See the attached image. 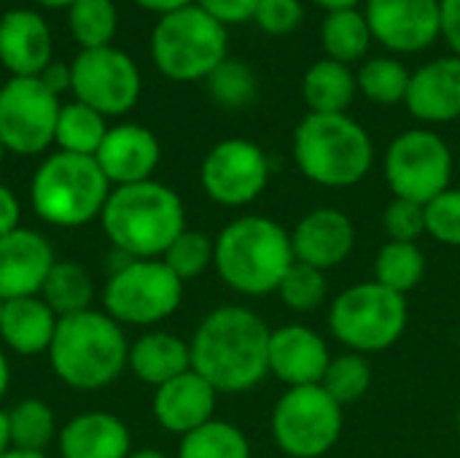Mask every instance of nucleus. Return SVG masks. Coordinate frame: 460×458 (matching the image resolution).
Instances as JSON below:
<instances>
[{
	"label": "nucleus",
	"instance_id": "nucleus-38",
	"mask_svg": "<svg viewBox=\"0 0 460 458\" xmlns=\"http://www.w3.org/2000/svg\"><path fill=\"white\" fill-rule=\"evenodd\" d=\"M278 294L283 300L286 308L296 310V313H310L318 310L326 297H329V283H326V273L302 262H294L288 267V273L283 275Z\"/></svg>",
	"mask_w": 460,
	"mask_h": 458
},
{
	"label": "nucleus",
	"instance_id": "nucleus-56",
	"mask_svg": "<svg viewBox=\"0 0 460 458\" xmlns=\"http://www.w3.org/2000/svg\"><path fill=\"white\" fill-rule=\"evenodd\" d=\"M458 343H460V329H458Z\"/></svg>",
	"mask_w": 460,
	"mask_h": 458
},
{
	"label": "nucleus",
	"instance_id": "nucleus-25",
	"mask_svg": "<svg viewBox=\"0 0 460 458\" xmlns=\"http://www.w3.org/2000/svg\"><path fill=\"white\" fill-rule=\"evenodd\" d=\"M127 370L137 381L159 389L167 381H172V378H178V375L191 370V348L178 335L154 329V332L140 335L129 346Z\"/></svg>",
	"mask_w": 460,
	"mask_h": 458
},
{
	"label": "nucleus",
	"instance_id": "nucleus-21",
	"mask_svg": "<svg viewBox=\"0 0 460 458\" xmlns=\"http://www.w3.org/2000/svg\"><path fill=\"white\" fill-rule=\"evenodd\" d=\"M404 105L426 124L460 119V57H437L420 65L410 78Z\"/></svg>",
	"mask_w": 460,
	"mask_h": 458
},
{
	"label": "nucleus",
	"instance_id": "nucleus-20",
	"mask_svg": "<svg viewBox=\"0 0 460 458\" xmlns=\"http://www.w3.org/2000/svg\"><path fill=\"white\" fill-rule=\"evenodd\" d=\"M49 22L32 8H8L0 16V65L16 78H35L51 65Z\"/></svg>",
	"mask_w": 460,
	"mask_h": 458
},
{
	"label": "nucleus",
	"instance_id": "nucleus-24",
	"mask_svg": "<svg viewBox=\"0 0 460 458\" xmlns=\"http://www.w3.org/2000/svg\"><path fill=\"white\" fill-rule=\"evenodd\" d=\"M57 324V313L40 300V294L5 300L0 316V343L16 356H40L49 354Z\"/></svg>",
	"mask_w": 460,
	"mask_h": 458
},
{
	"label": "nucleus",
	"instance_id": "nucleus-42",
	"mask_svg": "<svg viewBox=\"0 0 460 458\" xmlns=\"http://www.w3.org/2000/svg\"><path fill=\"white\" fill-rule=\"evenodd\" d=\"M202 11H208L213 19H218L224 27L251 22L256 13L259 0H194Z\"/></svg>",
	"mask_w": 460,
	"mask_h": 458
},
{
	"label": "nucleus",
	"instance_id": "nucleus-33",
	"mask_svg": "<svg viewBox=\"0 0 460 458\" xmlns=\"http://www.w3.org/2000/svg\"><path fill=\"white\" fill-rule=\"evenodd\" d=\"M178 458H251V443L234 424L213 418L181 437Z\"/></svg>",
	"mask_w": 460,
	"mask_h": 458
},
{
	"label": "nucleus",
	"instance_id": "nucleus-45",
	"mask_svg": "<svg viewBox=\"0 0 460 458\" xmlns=\"http://www.w3.org/2000/svg\"><path fill=\"white\" fill-rule=\"evenodd\" d=\"M46 89H51L57 97H62V92H70V65H59V62H51L40 76H38Z\"/></svg>",
	"mask_w": 460,
	"mask_h": 458
},
{
	"label": "nucleus",
	"instance_id": "nucleus-37",
	"mask_svg": "<svg viewBox=\"0 0 460 458\" xmlns=\"http://www.w3.org/2000/svg\"><path fill=\"white\" fill-rule=\"evenodd\" d=\"M213 259H216V240L199 229H183L172 246L164 251L162 262L186 283L191 278H199L205 270L213 267Z\"/></svg>",
	"mask_w": 460,
	"mask_h": 458
},
{
	"label": "nucleus",
	"instance_id": "nucleus-3",
	"mask_svg": "<svg viewBox=\"0 0 460 458\" xmlns=\"http://www.w3.org/2000/svg\"><path fill=\"white\" fill-rule=\"evenodd\" d=\"M291 232L267 216H243L229 221L216 238L213 267L237 294H278V286L294 265Z\"/></svg>",
	"mask_w": 460,
	"mask_h": 458
},
{
	"label": "nucleus",
	"instance_id": "nucleus-31",
	"mask_svg": "<svg viewBox=\"0 0 460 458\" xmlns=\"http://www.w3.org/2000/svg\"><path fill=\"white\" fill-rule=\"evenodd\" d=\"M67 30L81 49L113 46L119 11L113 0H73L67 5Z\"/></svg>",
	"mask_w": 460,
	"mask_h": 458
},
{
	"label": "nucleus",
	"instance_id": "nucleus-9",
	"mask_svg": "<svg viewBox=\"0 0 460 458\" xmlns=\"http://www.w3.org/2000/svg\"><path fill=\"white\" fill-rule=\"evenodd\" d=\"M183 302V281L162 259H129L105 283V313L121 327H154Z\"/></svg>",
	"mask_w": 460,
	"mask_h": 458
},
{
	"label": "nucleus",
	"instance_id": "nucleus-8",
	"mask_svg": "<svg viewBox=\"0 0 460 458\" xmlns=\"http://www.w3.org/2000/svg\"><path fill=\"white\" fill-rule=\"evenodd\" d=\"M407 297L385 289L377 281H364L332 302V335L353 354H383L396 346L407 329Z\"/></svg>",
	"mask_w": 460,
	"mask_h": 458
},
{
	"label": "nucleus",
	"instance_id": "nucleus-19",
	"mask_svg": "<svg viewBox=\"0 0 460 458\" xmlns=\"http://www.w3.org/2000/svg\"><path fill=\"white\" fill-rule=\"evenodd\" d=\"M94 159L111 186H129L154 175L162 159V146L148 127L127 121L108 127Z\"/></svg>",
	"mask_w": 460,
	"mask_h": 458
},
{
	"label": "nucleus",
	"instance_id": "nucleus-17",
	"mask_svg": "<svg viewBox=\"0 0 460 458\" xmlns=\"http://www.w3.org/2000/svg\"><path fill=\"white\" fill-rule=\"evenodd\" d=\"M294 259L318 270H334L356 248V227L337 208H315L305 213L291 232Z\"/></svg>",
	"mask_w": 460,
	"mask_h": 458
},
{
	"label": "nucleus",
	"instance_id": "nucleus-27",
	"mask_svg": "<svg viewBox=\"0 0 460 458\" xmlns=\"http://www.w3.org/2000/svg\"><path fill=\"white\" fill-rule=\"evenodd\" d=\"M372 30L358 8H340L329 11L321 22V46L323 54L334 62L353 65L369 54L372 46Z\"/></svg>",
	"mask_w": 460,
	"mask_h": 458
},
{
	"label": "nucleus",
	"instance_id": "nucleus-5",
	"mask_svg": "<svg viewBox=\"0 0 460 458\" xmlns=\"http://www.w3.org/2000/svg\"><path fill=\"white\" fill-rule=\"evenodd\" d=\"M294 162L307 181L348 189L369 175L375 146L348 113H307L294 130Z\"/></svg>",
	"mask_w": 460,
	"mask_h": 458
},
{
	"label": "nucleus",
	"instance_id": "nucleus-2",
	"mask_svg": "<svg viewBox=\"0 0 460 458\" xmlns=\"http://www.w3.org/2000/svg\"><path fill=\"white\" fill-rule=\"evenodd\" d=\"M102 232L129 259H162L186 229V208L175 189L148 178L113 186L100 216Z\"/></svg>",
	"mask_w": 460,
	"mask_h": 458
},
{
	"label": "nucleus",
	"instance_id": "nucleus-55",
	"mask_svg": "<svg viewBox=\"0 0 460 458\" xmlns=\"http://www.w3.org/2000/svg\"><path fill=\"white\" fill-rule=\"evenodd\" d=\"M458 435H460V408H458Z\"/></svg>",
	"mask_w": 460,
	"mask_h": 458
},
{
	"label": "nucleus",
	"instance_id": "nucleus-6",
	"mask_svg": "<svg viewBox=\"0 0 460 458\" xmlns=\"http://www.w3.org/2000/svg\"><path fill=\"white\" fill-rule=\"evenodd\" d=\"M111 189L113 186L94 157L57 151L35 167L30 202L40 221L75 229L102 216Z\"/></svg>",
	"mask_w": 460,
	"mask_h": 458
},
{
	"label": "nucleus",
	"instance_id": "nucleus-26",
	"mask_svg": "<svg viewBox=\"0 0 460 458\" xmlns=\"http://www.w3.org/2000/svg\"><path fill=\"white\" fill-rule=\"evenodd\" d=\"M358 94V81L350 65L329 57L313 62L302 76V97L310 113H348Z\"/></svg>",
	"mask_w": 460,
	"mask_h": 458
},
{
	"label": "nucleus",
	"instance_id": "nucleus-4",
	"mask_svg": "<svg viewBox=\"0 0 460 458\" xmlns=\"http://www.w3.org/2000/svg\"><path fill=\"white\" fill-rule=\"evenodd\" d=\"M129 359V343L124 327L113 321L105 310H84L59 319L49 364L54 375L78 391H97L111 386Z\"/></svg>",
	"mask_w": 460,
	"mask_h": 458
},
{
	"label": "nucleus",
	"instance_id": "nucleus-1",
	"mask_svg": "<svg viewBox=\"0 0 460 458\" xmlns=\"http://www.w3.org/2000/svg\"><path fill=\"white\" fill-rule=\"evenodd\" d=\"M270 335L251 308L221 305L199 321L189 343L191 370L218 394H245L270 375Z\"/></svg>",
	"mask_w": 460,
	"mask_h": 458
},
{
	"label": "nucleus",
	"instance_id": "nucleus-50",
	"mask_svg": "<svg viewBox=\"0 0 460 458\" xmlns=\"http://www.w3.org/2000/svg\"><path fill=\"white\" fill-rule=\"evenodd\" d=\"M0 458H49L46 454H35V451H19V448H11L5 451Z\"/></svg>",
	"mask_w": 460,
	"mask_h": 458
},
{
	"label": "nucleus",
	"instance_id": "nucleus-15",
	"mask_svg": "<svg viewBox=\"0 0 460 458\" xmlns=\"http://www.w3.org/2000/svg\"><path fill=\"white\" fill-rule=\"evenodd\" d=\"M372 38L394 54H418L442 35V0H367Z\"/></svg>",
	"mask_w": 460,
	"mask_h": 458
},
{
	"label": "nucleus",
	"instance_id": "nucleus-28",
	"mask_svg": "<svg viewBox=\"0 0 460 458\" xmlns=\"http://www.w3.org/2000/svg\"><path fill=\"white\" fill-rule=\"evenodd\" d=\"M92 297H94L92 275L78 262H67V259L54 262L40 289V300L57 313V319H67L89 310Z\"/></svg>",
	"mask_w": 460,
	"mask_h": 458
},
{
	"label": "nucleus",
	"instance_id": "nucleus-52",
	"mask_svg": "<svg viewBox=\"0 0 460 458\" xmlns=\"http://www.w3.org/2000/svg\"><path fill=\"white\" fill-rule=\"evenodd\" d=\"M38 5H43V8H67L73 0H35Z\"/></svg>",
	"mask_w": 460,
	"mask_h": 458
},
{
	"label": "nucleus",
	"instance_id": "nucleus-54",
	"mask_svg": "<svg viewBox=\"0 0 460 458\" xmlns=\"http://www.w3.org/2000/svg\"><path fill=\"white\" fill-rule=\"evenodd\" d=\"M3 305H5V300L0 297V316H3Z\"/></svg>",
	"mask_w": 460,
	"mask_h": 458
},
{
	"label": "nucleus",
	"instance_id": "nucleus-10",
	"mask_svg": "<svg viewBox=\"0 0 460 458\" xmlns=\"http://www.w3.org/2000/svg\"><path fill=\"white\" fill-rule=\"evenodd\" d=\"M342 405L323 386L288 389L272 410V437L288 458L326 456L342 435Z\"/></svg>",
	"mask_w": 460,
	"mask_h": 458
},
{
	"label": "nucleus",
	"instance_id": "nucleus-53",
	"mask_svg": "<svg viewBox=\"0 0 460 458\" xmlns=\"http://www.w3.org/2000/svg\"><path fill=\"white\" fill-rule=\"evenodd\" d=\"M3 154H5V146H3V140H0V162H3Z\"/></svg>",
	"mask_w": 460,
	"mask_h": 458
},
{
	"label": "nucleus",
	"instance_id": "nucleus-48",
	"mask_svg": "<svg viewBox=\"0 0 460 458\" xmlns=\"http://www.w3.org/2000/svg\"><path fill=\"white\" fill-rule=\"evenodd\" d=\"M11 451V432H8V413L0 410V456Z\"/></svg>",
	"mask_w": 460,
	"mask_h": 458
},
{
	"label": "nucleus",
	"instance_id": "nucleus-32",
	"mask_svg": "<svg viewBox=\"0 0 460 458\" xmlns=\"http://www.w3.org/2000/svg\"><path fill=\"white\" fill-rule=\"evenodd\" d=\"M412 73L396 57H369L356 70L358 94L377 105H396L407 100Z\"/></svg>",
	"mask_w": 460,
	"mask_h": 458
},
{
	"label": "nucleus",
	"instance_id": "nucleus-14",
	"mask_svg": "<svg viewBox=\"0 0 460 458\" xmlns=\"http://www.w3.org/2000/svg\"><path fill=\"white\" fill-rule=\"evenodd\" d=\"M199 184L216 205H251L270 184V159L259 143L226 138L205 154Z\"/></svg>",
	"mask_w": 460,
	"mask_h": 458
},
{
	"label": "nucleus",
	"instance_id": "nucleus-36",
	"mask_svg": "<svg viewBox=\"0 0 460 458\" xmlns=\"http://www.w3.org/2000/svg\"><path fill=\"white\" fill-rule=\"evenodd\" d=\"M208 92L216 100V105L237 111L245 108L256 100L259 84H256V73L251 70V65L226 57L208 78Z\"/></svg>",
	"mask_w": 460,
	"mask_h": 458
},
{
	"label": "nucleus",
	"instance_id": "nucleus-22",
	"mask_svg": "<svg viewBox=\"0 0 460 458\" xmlns=\"http://www.w3.org/2000/svg\"><path fill=\"white\" fill-rule=\"evenodd\" d=\"M218 391L194 370L167 381L154 391V418L172 435H189L213 421Z\"/></svg>",
	"mask_w": 460,
	"mask_h": 458
},
{
	"label": "nucleus",
	"instance_id": "nucleus-18",
	"mask_svg": "<svg viewBox=\"0 0 460 458\" xmlns=\"http://www.w3.org/2000/svg\"><path fill=\"white\" fill-rule=\"evenodd\" d=\"M54 262H57L54 248L40 232L30 227H16L13 232L3 235L0 238V297L3 300L38 297Z\"/></svg>",
	"mask_w": 460,
	"mask_h": 458
},
{
	"label": "nucleus",
	"instance_id": "nucleus-12",
	"mask_svg": "<svg viewBox=\"0 0 460 458\" xmlns=\"http://www.w3.org/2000/svg\"><path fill=\"white\" fill-rule=\"evenodd\" d=\"M143 78L135 59L119 46L81 49L70 62L73 100L94 108L97 113L124 116L140 100Z\"/></svg>",
	"mask_w": 460,
	"mask_h": 458
},
{
	"label": "nucleus",
	"instance_id": "nucleus-49",
	"mask_svg": "<svg viewBox=\"0 0 460 458\" xmlns=\"http://www.w3.org/2000/svg\"><path fill=\"white\" fill-rule=\"evenodd\" d=\"M313 3L326 8V13H329V11H340V8H356L361 0H313Z\"/></svg>",
	"mask_w": 460,
	"mask_h": 458
},
{
	"label": "nucleus",
	"instance_id": "nucleus-40",
	"mask_svg": "<svg viewBox=\"0 0 460 458\" xmlns=\"http://www.w3.org/2000/svg\"><path fill=\"white\" fill-rule=\"evenodd\" d=\"M383 227H385L388 240L418 243V238L426 235V208L420 202L394 197L383 213Z\"/></svg>",
	"mask_w": 460,
	"mask_h": 458
},
{
	"label": "nucleus",
	"instance_id": "nucleus-34",
	"mask_svg": "<svg viewBox=\"0 0 460 458\" xmlns=\"http://www.w3.org/2000/svg\"><path fill=\"white\" fill-rule=\"evenodd\" d=\"M8 413L11 448L43 454L46 445L59 435L57 416L43 400H22Z\"/></svg>",
	"mask_w": 460,
	"mask_h": 458
},
{
	"label": "nucleus",
	"instance_id": "nucleus-35",
	"mask_svg": "<svg viewBox=\"0 0 460 458\" xmlns=\"http://www.w3.org/2000/svg\"><path fill=\"white\" fill-rule=\"evenodd\" d=\"M321 386L342 408L353 405V402L364 400L372 386V364L364 354H353V351H348L342 356H332V364H329Z\"/></svg>",
	"mask_w": 460,
	"mask_h": 458
},
{
	"label": "nucleus",
	"instance_id": "nucleus-44",
	"mask_svg": "<svg viewBox=\"0 0 460 458\" xmlns=\"http://www.w3.org/2000/svg\"><path fill=\"white\" fill-rule=\"evenodd\" d=\"M442 38L460 57V0H442Z\"/></svg>",
	"mask_w": 460,
	"mask_h": 458
},
{
	"label": "nucleus",
	"instance_id": "nucleus-13",
	"mask_svg": "<svg viewBox=\"0 0 460 458\" xmlns=\"http://www.w3.org/2000/svg\"><path fill=\"white\" fill-rule=\"evenodd\" d=\"M62 100L35 78L11 76L0 86V140L5 151L35 157L54 143Z\"/></svg>",
	"mask_w": 460,
	"mask_h": 458
},
{
	"label": "nucleus",
	"instance_id": "nucleus-39",
	"mask_svg": "<svg viewBox=\"0 0 460 458\" xmlns=\"http://www.w3.org/2000/svg\"><path fill=\"white\" fill-rule=\"evenodd\" d=\"M426 208V235L442 246L460 248V189H445Z\"/></svg>",
	"mask_w": 460,
	"mask_h": 458
},
{
	"label": "nucleus",
	"instance_id": "nucleus-7",
	"mask_svg": "<svg viewBox=\"0 0 460 458\" xmlns=\"http://www.w3.org/2000/svg\"><path fill=\"white\" fill-rule=\"evenodd\" d=\"M229 57L226 27L197 3L156 19L151 59L156 70L178 84L205 81Z\"/></svg>",
	"mask_w": 460,
	"mask_h": 458
},
{
	"label": "nucleus",
	"instance_id": "nucleus-11",
	"mask_svg": "<svg viewBox=\"0 0 460 458\" xmlns=\"http://www.w3.org/2000/svg\"><path fill=\"white\" fill-rule=\"evenodd\" d=\"M383 173L394 197L426 205L450 189L453 151L439 132L415 127L391 140Z\"/></svg>",
	"mask_w": 460,
	"mask_h": 458
},
{
	"label": "nucleus",
	"instance_id": "nucleus-43",
	"mask_svg": "<svg viewBox=\"0 0 460 458\" xmlns=\"http://www.w3.org/2000/svg\"><path fill=\"white\" fill-rule=\"evenodd\" d=\"M19 219H22L19 197L5 184H0V238L8 235V232H13L16 227H22Z\"/></svg>",
	"mask_w": 460,
	"mask_h": 458
},
{
	"label": "nucleus",
	"instance_id": "nucleus-47",
	"mask_svg": "<svg viewBox=\"0 0 460 458\" xmlns=\"http://www.w3.org/2000/svg\"><path fill=\"white\" fill-rule=\"evenodd\" d=\"M8 386H11V364H8V356H5V351L0 348V400L5 397Z\"/></svg>",
	"mask_w": 460,
	"mask_h": 458
},
{
	"label": "nucleus",
	"instance_id": "nucleus-51",
	"mask_svg": "<svg viewBox=\"0 0 460 458\" xmlns=\"http://www.w3.org/2000/svg\"><path fill=\"white\" fill-rule=\"evenodd\" d=\"M129 458H170L167 454L156 451V448H143V451H132Z\"/></svg>",
	"mask_w": 460,
	"mask_h": 458
},
{
	"label": "nucleus",
	"instance_id": "nucleus-41",
	"mask_svg": "<svg viewBox=\"0 0 460 458\" xmlns=\"http://www.w3.org/2000/svg\"><path fill=\"white\" fill-rule=\"evenodd\" d=\"M305 19V5L302 0H259L253 22L261 32L272 38H283L296 32V27Z\"/></svg>",
	"mask_w": 460,
	"mask_h": 458
},
{
	"label": "nucleus",
	"instance_id": "nucleus-16",
	"mask_svg": "<svg viewBox=\"0 0 460 458\" xmlns=\"http://www.w3.org/2000/svg\"><path fill=\"white\" fill-rule=\"evenodd\" d=\"M329 364H332L329 346L315 329L305 324H286L272 329L270 375H275L288 389L321 386Z\"/></svg>",
	"mask_w": 460,
	"mask_h": 458
},
{
	"label": "nucleus",
	"instance_id": "nucleus-29",
	"mask_svg": "<svg viewBox=\"0 0 460 458\" xmlns=\"http://www.w3.org/2000/svg\"><path fill=\"white\" fill-rule=\"evenodd\" d=\"M105 132H108V119L102 113H97L94 108L78 100L62 103L57 132H54V143L59 146V151L94 157L100 143L105 140Z\"/></svg>",
	"mask_w": 460,
	"mask_h": 458
},
{
	"label": "nucleus",
	"instance_id": "nucleus-23",
	"mask_svg": "<svg viewBox=\"0 0 460 458\" xmlns=\"http://www.w3.org/2000/svg\"><path fill=\"white\" fill-rule=\"evenodd\" d=\"M57 440L62 458H129L132 454L129 427L119 416L102 410L70 418Z\"/></svg>",
	"mask_w": 460,
	"mask_h": 458
},
{
	"label": "nucleus",
	"instance_id": "nucleus-30",
	"mask_svg": "<svg viewBox=\"0 0 460 458\" xmlns=\"http://www.w3.org/2000/svg\"><path fill=\"white\" fill-rule=\"evenodd\" d=\"M426 275V254L418 243H396L388 240L375 259V281L396 294H410L420 286Z\"/></svg>",
	"mask_w": 460,
	"mask_h": 458
},
{
	"label": "nucleus",
	"instance_id": "nucleus-46",
	"mask_svg": "<svg viewBox=\"0 0 460 458\" xmlns=\"http://www.w3.org/2000/svg\"><path fill=\"white\" fill-rule=\"evenodd\" d=\"M140 8H146V11H151V13H159V16H164V13H170V11H178V8H183V5H191L194 0H135Z\"/></svg>",
	"mask_w": 460,
	"mask_h": 458
}]
</instances>
